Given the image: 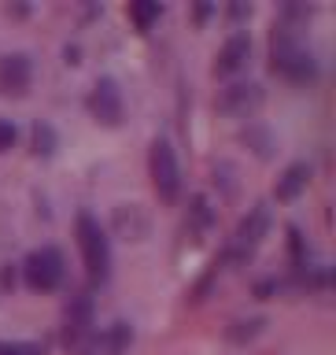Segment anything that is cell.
I'll return each instance as SVG.
<instances>
[{"label": "cell", "instance_id": "cell-1", "mask_svg": "<svg viewBox=\"0 0 336 355\" xmlns=\"http://www.w3.org/2000/svg\"><path fill=\"white\" fill-rule=\"evenodd\" d=\"M270 63L277 74H285L288 82H315L318 78V55L315 49L303 41L288 19H281L270 33Z\"/></svg>", "mask_w": 336, "mask_h": 355}, {"label": "cell", "instance_id": "cell-2", "mask_svg": "<svg viewBox=\"0 0 336 355\" xmlns=\"http://www.w3.org/2000/svg\"><path fill=\"white\" fill-rule=\"evenodd\" d=\"M78 248H82V259H85V270L93 282H104L111 274V241L104 226H100V218H93L89 211L78 215Z\"/></svg>", "mask_w": 336, "mask_h": 355}, {"label": "cell", "instance_id": "cell-3", "mask_svg": "<svg viewBox=\"0 0 336 355\" xmlns=\"http://www.w3.org/2000/svg\"><path fill=\"white\" fill-rule=\"evenodd\" d=\"M148 171H152V185H155V193H159V200L163 204H174L177 193H182V166H177V152L166 137L152 141Z\"/></svg>", "mask_w": 336, "mask_h": 355}, {"label": "cell", "instance_id": "cell-4", "mask_svg": "<svg viewBox=\"0 0 336 355\" xmlns=\"http://www.w3.org/2000/svg\"><path fill=\"white\" fill-rule=\"evenodd\" d=\"M22 274H26V285L30 288H37V293H52V288L63 282V274H67L63 252L52 248V244H41V248H33L26 255Z\"/></svg>", "mask_w": 336, "mask_h": 355}, {"label": "cell", "instance_id": "cell-5", "mask_svg": "<svg viewBox=\"0 0 336 355\" xmlns=\"http://www.w3.org/2000/svg\"><path fill=\"white\" fill-rule=\"evenodd\" d=\"M89 111H93V119L104 122V126H118L122 122L126 104H122V89H118L115 78H96L93 93H89Z\"/></svg>", "mask_w": 336, "mask_h": 355}, {"label": "cell", "instance_id": "cell-6", "mask_svg": "<svg viewBox=\"0 0 336 355\" xmlns=\"http://www.w3.org/2000/svg\"><path fill=\"white\" fill-rule=\"evenodd\" d=\"M266 226H270V215H266V207L259 204V207H251V215L237 226V237H233V255H248V252H255L259 248V241H263V233H266Z\"/></svg>", "mask_w": 336, "mask_h": 355}, {"label": "cell", "instance_id": "cell-7", "mask_svg": "<svg viewBox=\"0 0 336 355\" xmlns=\"http://www.w3.org/2000/svg\"><path fill=\"white\" fill-rule=\"evenodd\" d=\"M30 78H33V67L22 52H11L0 60V93H26L30 89Z\"/></svg>", "mask_w": 336, "mask_h": 355}, {"label": "cell", "instance_id": "cell-8", "mask_svg": "<svg viewBox=\"0 0 336 355\" xmlns=\"http://www.w3.org/2000/svg\"><path fill=\"white\" fill-rule=\"evenodd\" d=\"M251 55V37L248 33H233V37L222 44L218 60H215V74H237Z\"/></svg>", "mask_w": 336, "mask_h": 355}, {"label": "cell", "instance_id": "cell-9", "mask_svg": "<svg viewBox=\"0 0 336 355\" xmlns=\"http://www.w3.org/2000/svg\"><path fill=\"white\" fill-rule=\"evenodd\" d=\"M259 100H263V89L255 85V82H248V85H229V89H222L218 107L229 111V115H248L251 107H259Z\"/></svg>", "mask_w": 336, "mask_h": 355}, {"label": "cell", "instance_id": "cell-10", "mask_svg": "<svg viewBox=\"0 0 336 355\" xmlns=\"http://www.w3.org/2000/svg\"><path fill=\"white\" fill-rule=\"evenodd\" d=\"M89 326H93V304H89V296L82 293L71 307H67V340H82L89 333Z\"/></svg>", "mask_w": 336, "mask_h": 355}, {"label": "cell", "instance_id": "cell-11", "mask_svg": "<svg viewBox=\"0 0 336 355\" xmlns=\"http://www.w3.org/2000/svg\"><path fill=\"white\" fill-rule=\"evenodd\" d=\"M307 182H310V166H307V163H292L281 178H277L274 196H277V200H296V196L307 189Z\"/></svg>", "mask_w": 336, "mask_h": 355}, {"label": "cell", "instance_id": "cell-12", "mask_svg": "<svg viewBox=\"0 0 336 355\" xmlns=\"http://www.w3.org/2000/svg\"><path fill=\"white\" fill-rule=\"evenodd\" d=\"M159 15H163V8L155 4V0H137V4H130V19L137 22L141 30H148Z\"/></svg>", "mask_w": 336, "mask_h": 355}, {"label": "cell", "instance_id": "cell-13", "mask_svg": "<svg viewBox=\"0 0 336 355\" xmlns=\"http://www.w3.org/2000/svg\"><path fill=\"white\" fill-rule=\"evenodd\" d=\"M0 355H44L33 340H0Z\"/></svg>", "mask_w": 336, "mask_h": 355}, {"label": "cell", "instance_id": "cell-14", "mask_svg": "<svg viewBox=\"0 0 336 355\" xmlns=\"http://www.w3.org/2000/svg\"><path fill=\"white\" fill-rule=\"evenodd\" d=\"M15 144V126L11 122H0V152H8Z\"/></svg>", "mask_w": 336, "mask_h": 355}]
</instances>
